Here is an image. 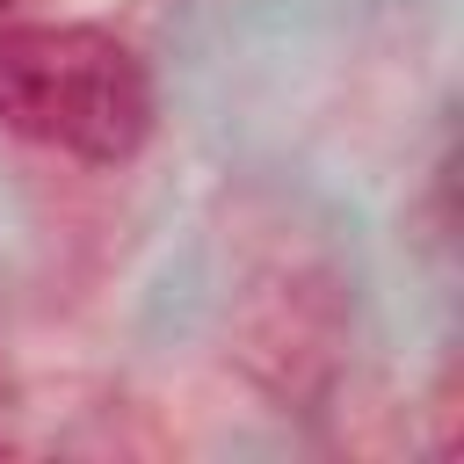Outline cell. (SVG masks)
I'll use <instances>...</instances> for the list:
<instances>
[{
  "mask_svg": "<svg viewBox=\"0 0 464 464\" xmlns=\"http://www.w3.org/2000/svg\"><path fill=\"white\" fill-rule=\"evenodd\" d=\"M160 87L130 36L102 22L0 29V130L80 167H123L152 145Z\"/></svg>",
  "mask_w": 464,
  "mask_h": 464,
  "instance_id": "1",
  "label": "cell"
},
{
  "mask_svg": "<svg viewBox=\"0 0 464 464\" xmlns=\"http://www.w3.org/2000/svg\"><path fill=\"white\" fill-rule=\"evenodd\" d=\"M341 341H348V290L319 254L290 246L268 268H254L246 290L232 297V355L283 406H312L334 384Z\"/></svg>",
  "mask_w": 464,
  "mask_h": 464,
  "instance_id": "2",
  "label": "cell"
},
{
  "mask_svg": "<svg viewBox=\"0 0 464 464\" xmlns=\"http://www.w3.org/2000/svg\"><path fill=\"white\" fill-rule=\"evenodd\" d=\"M14 7H29V0H0V14H14Z\"/></svg>",
  "mask_w": 464,
  "mask_h": 464,
  "instance_id": "3",
  "label": "cell"
}]
</instances>
